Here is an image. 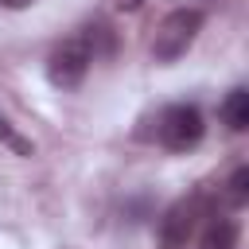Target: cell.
Wrapping results in <instances>:
<instances>
[{
  "mask_svg": "<svg viewBox=\"0 0 249 249\" xmlns=\"http://www.w3.org/2000/svg\"><path fill=\"white\" fill-rule=\"evenodd\" d=\"M206 16L198 8H175L160 19L156 35H152V58L156 62H175L179 54H187V47L198 39Z\"/></svg>",
  "mask_w": 249,
  "mask_h": 249,
  "instance_id": "6da1fadb",
  "label": "cell"
},
{
  "mask_svg": "<svg viewBox=\"0 0 249 249\" xmlns=\"http://www.w3.org/2000/svg\"><path fill=\"white\" fill-rule=\"evenodd\" d=\"M156 136H160V144H163L167 152H191V148L202 144V136H206V121H202L198 105L175 101V105H167V109L160 113V121H156Z\"/></svg>",
  "mask_w": 249,
  "mask_h": 249,
  "instance_id": "7a4b0ae2",
  "label": "cell"
},
{
  "mask_svg": "<svg viewBox=\"0 0 249 249\" xmlns=\"http://www.w3.org/2000/svg\"><path fill=\"white\" fill-rule=\"evenodd\" d=\"M89 62H93V47L86 43V35H70L62 39L51 58H47V78L58 86V89H74L82 86V78L89 74Z\"/></svg>",
  "mask_w": 249,
  "mask_h": 249,
  "instance_id": "3957f363",
  "label": "cell"
},
{
  "mask_svg": "<svg viewBox=\"0 0 249 249\" xmlns=\"http://www.w3.org/2000/svg\"><path fill=\"white\" fill-rule=\"evenodd\" d=\"M202 218H206L202 195H191V198L171 202V206L163 210V218H160V245H163V249H187Z\"/></svg>",
  "mask_w": 249,
  "mask_h": 249,
  "instance_id": "277c9868",
  "label": "cell"
},
{
  "mask_svg": "<svg viewBox=\"0 0 249 249\" xmlns=\"http://www.w3.org/2000/svg\"><path fill=\"white\" fill-rule=\"evenodd\" d=\"M198 249H237V222L226 214H206L202 233H198Z\"/></svg>",
  "mask_w": 249,
  "mask_h": 249,
  "instance_id": "5b68a950",
  "label": "cell"
},
{
  "mask_svg": "<svg viewBox=\"0 0 249 249\" xmlns=\"http://www.w3.org/2000/svg\"><path fill=\"white\" fill-rule=\"evenodd\" d=\"M222 124L230 128V132H245L249 128V89L245 86H233L230 93H226V101H222Z\"/></svg>",
  "mask_w": 249,
  "mask_h": 249,
  "instance_id": "8992f818",
  "label": "cell"
},
{
  "mask_svg": "<svg viewBox=\"0 0 249 249\" xmlns=\"http://www.w3.org/2000/svg\"><path fill=\"white\" fill-rule=\"evenodd\" d=\"M222 195H226V202H230V206H245V202H249V167H245V163L230 171V179H226V191H222Z\"/></svg>",
  "mask_w": 249,
  "mask_h": 249,
  "instance_id": "52a82bcc",
  "label": "cell"
},
{
  "mask_svg": "<svg viewBox=\"0 0 249 249\" xmlns=\"http://www.w3.org/2000/svg\"><path fill=\"white\" fill-rule=\"evenodd\" d=\"M0 144H8L16 156H35V144H31L27 136H19V132H16V124H12V121H4V117H0Z\"/></svg>",
  "mask_w": 249,
  "mask_h": 249,
  "instance_id": "ba28073f",
  "label": "cell"
},
{
  "mask_svg": "<svg viewBox=\"0 0 249 249\" xmlns=\"http://www.w3.org/2000/svg\"><path fill=\"white\" fill-rule=\"evenodd\" d=\"M124 12H136V8H144V0H117Z\"/></svg>",
  "mask_w": 249,
  "mask_h": 249,
  "instance_id": "9c48e42d",
  "label": "cell"
},
{
  "mask_svg": "<svg viewBox=\"0 0 249 249\" xmlns=\"http://www.w3.org/2000/svg\"><path fill=\"white\" fill-rule=\"evenodd\" d=\"M0 4H4V8H27L31 0H0Z\"/></svg>",
  "mask_w": 249,
  "mask_h": 249,
  "instance_id": "30bf717a",
  "label": "cell"
}]
</instances>
